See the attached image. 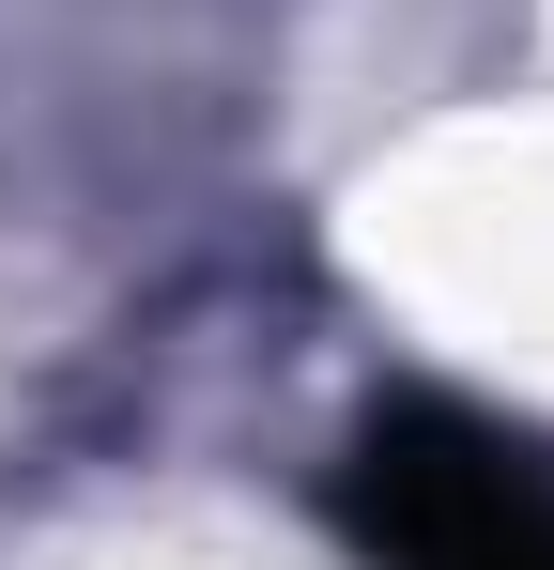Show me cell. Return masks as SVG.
<instances>
[{
  "label": "cell",
  "mask_w": 554,
  "mask_h": 570,
  "mask_svg": "<svg viewBox=\"0 0 554 570\" xmlns=\"http://www.w3.org/2000/svg\"><path fill=\"white\" fill-rule=\"evenodd\" d=\"M339 509L385 570H554V509L462 416H369V448L339 463Z\"/></svg>",
  "instance_id": "6da1fadb"
}]
</instances>
